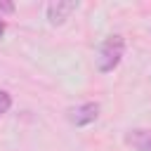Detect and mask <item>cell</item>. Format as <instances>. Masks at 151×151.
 I'll return each instance as SVG.
<instances>
[{"label": "cell", "instance_id": "8992f818", "mask_svg": "<svg viewBox=\"0 0 151 151\" xmlns=\"http://www.w3.org/2000/svg\"><path fill=\"white\" fill-rule=\"evenodd\" d=\"M0 12H7V14H12V12H14V5H12V2H0Z\"/></svg>", "mask_w": 151, "mask_h": 151}, {"label": "cell", "instance_id": "6da1fadb", "mask_svg": "<svg viewBox=\"0 0 151 151\" xmlns=\"http://www.w3.org/2000/svg\"><path fill=\"white\" fill-rule=\"evenodd\" d=\"M123 52H125V40H123V35H109V38L101 42V47H99V57H97L99 71H101V73L113 71V68L120 64Z\"/></svg>", "mask_w": 151, "mask_h": 151}, {"label": "cell", "instance_id": "52a82bcc", "mask_svg": "<svg viewBox=\"0 0 151 151\" xmlns=\"http://www.w3.org/2000/svg\"><path fill=\"white\" fill-rule=\"evenodd\" d=\"M5 28H7V26H5V21H2V19H0V38H2V35H5Z\"/></svg>", "mask_w": 151, "mask_h": 151}, {"label": "cell", "instance_id": "7a4b0ae2", "mask_svg": "<svg viewBox=\"0 0 151 151\" xmlns=\"http://www.w3.org/2000/svg\"><path fill=\"white\" fill-rule=\"evenodd\" d=\"M97 116H99V104L97 101H87V104H80V106H76V109L68 111V120L73 125H78V127L94 123Z\"/></svg>", "mask_w": 151, "mask_h": 151}, {"label": "cell", "instance_id": "277c9868", "mask_svg": "<svg viewBox=\"0 0 151 151\" xmlns=\"http://www.w3.org/2000/svg\"><path fill=\"white\" fill-rule=\"evenodd\" d=\"M125 142L137 151H151V130H132L125 137Z\"/></svg>", "mask_w": 151, "mask_h": 151}, {"label": "cell", "instance_id": "5b68a950", "mask_svg": "<svg viewBox=\"0 0 151 151\" xmlns=\"http://www.w3.org/2000/svg\"><path fill=\"white\" fill-rule=\"evenodd\" d=\"M9 109H12V97H9V92L0 90V116H2V113H7Z\"/></svg>", "mask_w": 151, "mask_h": 151}, {"label": "cell", "instance_id": "3957f363", "mask_svg": "<svg viewBox=\"0 0 151 151\" xmlns=\"http://www.w3.org/2000/svg\"><path fill=\"white\" fill-rule=\"evenodd\" d=\"M76 7H78V2H73V0H57V2H50V7H47V19H50V24H54V26L64 24V21L68 19V14H71Z\"/></svg>", "mask_w": 151, "mask_h": 151}]
</instances>
